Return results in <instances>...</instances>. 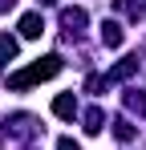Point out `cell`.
I'll return each mask as SVG.
<instances>
[{"label": "cell", "mask_w": 146, "mask_h": 150, "mask_svg": "<svg viewBox=\"0 0 146 150\" xmlns=\"http://www.w3.org/2000/svg\"><path fill=\"white\" fill-rule=\"evenodd\" d=\"M41 33H45V21H41V12H24V16H21V37H24V41H37Z\"/></svg>", "instance_id": "3957f363"}, {"label": "cell", "mask_w": 146, "mask_h": 150, "mask_svg": "<svg viewBox=\"0 0 146 150\" xmlns=\"http://www.w3.org/2000/svg\"><path fill=\"white\" fill-rule=\"evenodd\" d=\"M138 73V57H130V61H122V65H114L110 73H106V81H126V77Z\"/></svg>", "instance_id": "8992f818"}, {"label": "cell", "mask_w": 146, "mask_h": 150, "mask_svg": "<svg viewBox=\"0 0 146 150\" xmlns=\"http://www.w3.org/2000/svg\"><path fill=\"white\" fill-rule=\"evenodd\" d=\"M16 49H21V45H16V37H8V33H4V37H0V61H12Z\"/></svg>", "instance_id": "30bf717a"}, {"label": "cell", "mask_w": 146, "mask_h": 150, "mask_svg": "<svg viewBox=\"0 0 146 150\" xmlns=\"http://www.w3.org/2000/svg\"><path fill=\"white\" fill-rule=\"evenodd\" d=\"M57 150H81V146H77L73 138H61V142H57Z\"/></svg>", "instance_id": "4fadbf2b"}, {"label": "cell", "mask_w": 146, "mask_h": 150, "mask_svg": "<svg viewBox=\"0 0 146 150\" xmlns=\"http://www.w3.org/2000/svg\"><path fill=\"white\" fill-rule=\"evenodd\" d=\"M85 89H89V93L106 89V77H101V73H89V77H85Z\"/></svg>", "instance_id": "8fae6325"}, {"label": "cell", "mask_w": 146, "mask_h": 150, "mask_svg": "<svg viewBox=\"0 0 146 150\" xmlns=\"http://www.w3.org/2000/svg\"><path fill=\"white\" fill-rule=\"evenodd\" d=\"M61 73V57L57 53H49V57H41L37 65H28V69H21V73L8 77V89H28V85H37V81H49V77Z\"/></svg>", "instance_id": "6da1fadb"}, {"label": "cell", "mask_w": 146, "mask_h": 150, "mask_svg": "<svg viewBox=\"0 0 146 150\" xmlns=\"http://www.w3.org/2000/svg\"><path fill=\"white\" fill-rule=\"evenodd\" d=\"M85 8H61V28H65V37H81V28H85Z\"/></svg>", "instance_id": "7a4b0ae2"}, {"label": "cell", "mask_w": 146, "mask_h": 150, "mask_svg": "<svg viewBox=\"0 0 146 150\" xmlns=\"http://www.w3.org/2000/svg\"><path fill=\"white\" fill-rule=\"evenodd\" d=\"M126 105L138 110V114H146V98H142V93H126Z\"/></svg>", "instance_id": "7c38bea8"}, {"label": "cell", "mask_w": 146, "mask_h": 150, "mask_svg": "<svg viewBox=\"0 0 146 150\" xmlns=\"http://www.w3.org/2000/svg\"><path fill=\"white\" fill-rule=\"evenodd\" d=\"M134 134H138V130L126 122V118H118V122H114V138H118V142H134Z\"/></svg>", "instance_id": "9c48e42d"}, {"label": "cell", "mask_w": 146, "mask_h": 150, "mask_svg": "<svg viewBox=\"0 0 146 150\" xmlns=\"http://www.w3.org/2000/svg\"><path fill=\"white\" fill-rule=\"evenodd\" d=\"M114 8H118V12H126L130 21H142V4H138V0H114Z\"/></svg>", "instance_id": "ba28073f"}, {"label": "cell", "mask_w": 146, "mask_h": 150, "mask_svg": "<svg viewBox=\"0 0 146 150\" xmlns=\"http://www.w3.org/2000/svg\"><path fill=\"white\" fill-rule=\"evenodd\" d=\"M101 45H106V49H118L122 45V25L118 21H106V25H101Z\"/></svg>", "instance_id": "5b68a950"}, {"label": "cell", "mask_w": 146, "mask_h": 150, "mask_svg": "<svg viewBox=\"0 0 146 150\" xmlns=\"http://www.w3.org/2000/svg\"><path fill=\"white\" fill-rule=\"evenodd\" d=\"M53 114H57V118H77V98H73V93L53 98Z\"/></svg>", "instance_id": "277c9868"}, {"label": "cell", "mask_w": 146, "mask_h": 150, "mask_svg": "<svg viewBox=\"0 0 146 150\" xmlns=\"http://www.w3.org/2000/svg\"><path fill=\"white\" fill-rule=\"evenodd\" d=\"M101 122H106L101 105H89V110H85V134H101Z\"/></svg>", "instance_id": "52a82bcc"}, {"label": "cell", "mask_w": 146, "mask_h": 150, "mask_svg": "<svg viewBox=\"0 0 146 150\" xmlns=\"http://www.w3.org/2000/svg\"><path fill=\"white\" fill-rule=\"evenodd\" d=\"M41 4H57V0H41Z\"/></svg>", "instance_id": "5bb4252c"}]
</instances>
